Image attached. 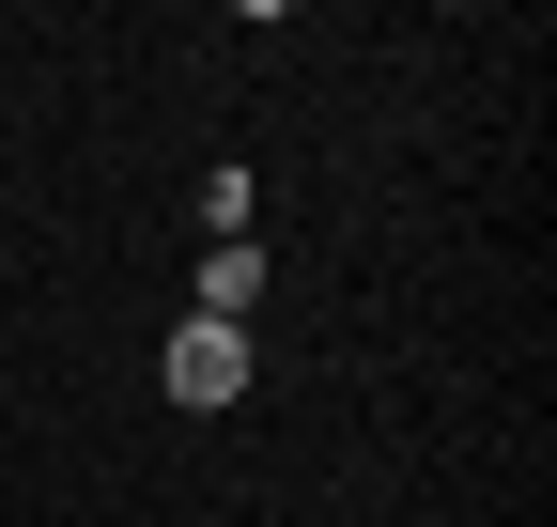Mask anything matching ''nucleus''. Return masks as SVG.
<instances>
[{
	"label": "nucleus",
	"instance_id": "nucleus-1",
	"mask_svg": "<svg viewBox=\"0 0 557 527\" xmlns=\"http://www.w3.org/2000/svg\"><path fill=\"white\" fill-rule=\"evenodd\" d=\"M156 388H171V404H233V388H248V326H171V357H156Z\"/></svg>",
	"mask_w": 557,
	"mask_h": 527
}]
</instances>
